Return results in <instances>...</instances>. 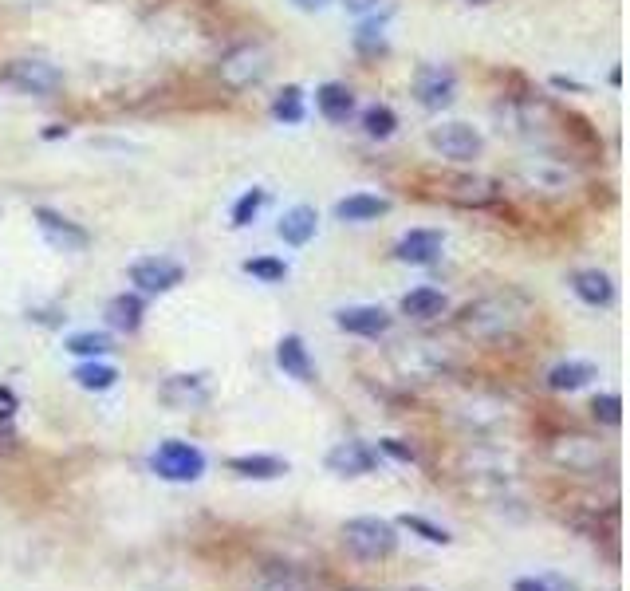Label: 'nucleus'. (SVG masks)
<instances>
[{"label": "nucleus", "mask_w": 630, "mask_h": 591, "mask_svg": "<svg viewBox=\"0 0 630 591\" xmlns=\"http://www.w3.org/2000/svg\"><path fill=\"white\" fill-rule=\"evenodd\" d=\"M158 398L170 410H197L209 402V383H205V375H170L158 387Z\"/></svg>", "instance_id": "nucleus-15"}, {"label": "nucleus", "mask_w": 630, "mask_h": 591, "mask_svg": "<svg viewBox=\"0 0 630 591\" xmlns=\"http://www.w3.org/2000/svg\"><path fill=\"white\" fill-rule=\"evenodd\" d=\"M394 363H398V371H402L406 379H441V375L453 371L449 351L438 347V343H406Z\"/></svg>", "instance_id": "nucleus-10"}, {"label": "nucleus", "mask_w": 630, "mask_h": 591, "mask_svg": "<svg viewBox=\"0 0 630 591\" xmlns=\"http://www.w3.org/2000/svg\"><path fill=\"white\" fill-rule=\"evenodd\" d=\"M150 469L158 477H166V481H197L205 473V454L197 446H189V442L170 438V442H162L150 454Z\"/></svg>", "instance_id": "nucleus-6"}, {"label": "nucleus", "mask_w": 630, "mask_h": 591, "mask_svg": "<svg viewBox=\"0 0 630 591\" xmlns=\"http://www.w3.org/2000/svg\"><path fill=\"white\" fill-rule=\"evenodd\" d=\"M398 127V115H394V107H386V103H375V107H367L363 111V131L367 138H390Z\"/></svg>", "instance_id": "nucleus-32"}, {"label": "nucleus", "mask_w": 630, "mask_h": 591, "mask_svg": "<svg viewBox=\"0 0 630 591\" xmlns=\"http://www.w3.org/2000/svg\"><path fill=\"white\" fill-rule=\"evenodd\" d=\"M378 450H382V454H390L394 461H406V465L414 461V450H410L402 438H382V442H378Z\"/></svg>", "instance_id": "nucleus-38"}, {"label": "nucleus", "mask_w": 630, "mask_h": 591, "mask_svg": "<svg viewBox=\"0 0 630 591\" xmlns=\"http://www.w3.org/2000/svg\"><path fill=\"white\" fill-rule=\"evenodd\" d=\"M256 591H308V584L296 572H268Z\"/></svg>", "instance_id": "nucleus-37"}, {"label": "nucleus", "mask_w": 630, "mask_h": 591, "mask_svg": "<svg viewBox=\"0 0 630 591\" xmlns=\"http://www.w3.org/2000/svg\"><path fill=\"white\" fill-rule=\"evenodd\" d=\"M276 367H280L288 379H296V383H315L312 355H308V347H304L300 335H284V339L276 343Z\"/></svg>", "instance_id": "nucleus-18"}, {"label": "nucleus", "mask_w": 630, "mask_h": 591, "mask_svg": "<svg viewBox=\"0 0 630 591\" xmlns=\"http://www.w3.org/2000/svg\"><path fill=\"white\" fill-rule=\"evenodd\" d=\"M445 308H449V300H445V292H438V288H414V292L402 296V312L410 320H438Z\"/></svg>", "instance_id": "nucleus-25"}, {"label": "nucleus", "mask_w": 630, "mask_h": 591, "mask_svg": "<svg viewBox=\"0 0 630 591\" xmlns=\"http://www.w3.org/2000/svg\"><path fill=\"white\" fill-rule=\"evenodd\" d=\"M438 197L453 201V205H465V209H485L501 197V186L493 178H481V174H449L438 182Z\"/></svg>", "instance_id": "nucleus-9"}, {"label": "nucleus", "mask_w": 630, "mask_h": 591, "mask_svg": "<svg viewBox=\"0 0 630 591\" xmlns=\"http://www.w3.org/2000/svg\"><path fill=\"white\" fill-rule=\"evenodd\" d=\"M315 225H319V213H315L312 205H292V209L280 217L276 233H280L284 245L300 249V245H308V241L315 237Z\"/></svg>", "instance_id": "nucleus-20"}, {"label": "nucleus", "mask_w": 630, "mask_h": 591, "mask_svg": "<svg viewBox=\"0 0 630 591\" xmlns=\"http://www.w3.org/2000/svg\"><path fill=\"white\" fill-rule=\"evenodd\" d=\"M355 591H367V588H355Z\"/></svg>", "instance_id": "nucleus-46"}, {"label": "nucleus", "mask_w": 630, "mask_h": 591, "mask_svg": "<svg viewBox=\"0 0 630 591\" xmlns=\"http://www.w3.org/2000/svg\"><path fill=\"white\" fill-rule=\"evenodd\" d=\"M398 525L410 528V532H418V536H422V540H430V544H449V540H453V536H449L445 528L434 525V521H426V517H410V513H406V517H402Z\"/></svg>", "instance_id": "nucleus-36"}, {"label": "nucleus", "mask_w": 630, "mask_h": 591, "mask_svg": "<svg viewBox=\"0 0 630 591\" xmlns=\"http://www.w3.org/2000/svg\"><path fill=\"white\" fill-rule=\"evenodd\" d=\"M355 52H359V56H367V60H378V56H386V52H390L382 20H367V24L355 32Z\"/></svg>", "instance_id": "nucleus-31"}, {"label": "nucleus", "mask_w": 630, "mask_h": 591, "mask_svg": "<svg viewBox=\"0 0 630 591\" xmlns=\"http://www.w3.org/2000/svg\"><path fill=\"white\" fill-rule=\"evenodd\" d=\"M264 201H268V194H264L260 186H252V190H245V194L237 197V205H233V225H237V229H245V225H252V221H256V213L264 209Z\"/></svg>", "instance_id": "nucleus-34"}, {"label": "nucleus", "mask_w": 630, "mask_h": 591, "mask_svg": "<svg viewBox=\"0 0 630 591\" xmlns=\"http://www.w3.org/2000/svg\"><path fill=\"white\" fill-rule=\"evenodd\" d=\"M548 458L567 473H599V465L607 461L603 442L587 438V434H556L548 442Z\"/></svg>", "instance_id": "nucleus-5"}, {"label": "nucleus", "mask_w": 630, "mask_h": 591, "mask_svg": "<svg viewBox=\"0 0 630 591\" xmlns=\"http://www.w3.org/2000/svg\"><path fill=\"white\" fill-rule=\"evenodd\" d=\"M512 591H552V584H548V580H536V576H520V580L512 584Z\"/></svg>", "instance_id": "nucleus-39"}, {"label": "nucleus", "mask_w": 630, "mask_h": 591, "mask_svg": "<svg viewBox=\"0 0 630 591\" xmlns=\"http://www.w3.org/2000/svg\"><path fill=\"white\" fill-rule=\"evenodd\" d=\"M272 119L276 123H284V127H296V123H304V91L292 83V87H284L276 99H272Z\"/></svg>", "instance_id": "nucleus-30"}, {"label": "nucleus", "mask_w": 630, "mask_h": 591, "mask_svg": "<svg viewBox=\"0 0 630 591\" xmlns=\"http://www.w3.org/2000/svg\"><path fill=\"white\" fill-rule=\"evenodd\" d=\"M461 473L473 481V485H489V489H504L508 481H516V473H520V461L512 458V454H504V450H473V454H465V465H461Z\"/></svg>", "instance_id": "nucleus-7"}, {"label": "nucleus", "mask_w": 630, "mask_h": 591, "mask_svg": "<svg viewBox=\"0 0 630 591\" xmlns=\"http://www.w3.org/2000/svg\"><path fill=\"white\" fill-rule=\"evenodd\" d=\"M591 414H595V422H603V426H619V422H623V398H619V394H595V398H591Z\"/></svg>", "instance_id": "nucleus-35"}, {"label": "nucleus", "mask_w": 630, "mask_h": 591, "mask_svg": "<svg viewBox=\"0 0 630 591\" xmlns=\"http://www.w3.org/2000/svg\"><path fill=\"white\" fill-rule=\"evenodd\" d=\"M63 134H67V127H60V123H56V127H48V131H44V138L52 142V138H63Z\"/></svg>", "instance_id": "nucleus-43"}, {"label": "nucleus", "mask_w": 630, "mask_h": 591, "mask_svg": "<svg viewBox=\"0 0 630 591\" xmlns=\"http://www.w3.org/2000/svg\"><path fill=\"white\" fill-rule=\"evenodd\" d=\"M186 280V268L170 257H142V261L130 264V284H138L142 292H170Z\"/></svg>", "instance_id": "nucleus-13"}, {"label": "nucleus", "mask_w": 630, "mask_h": 591, "mask_svg": "<svg viewBox=\"0 0 630 591\" xmlns=\"http://www.w3.org/2000/svg\"><path fill=\"white\" fill-rule=\"evenodd\" d=\"M461 422L473 426V430H493V426L504 422V402L485 398V394H473V398L465 402V410H461Z\"/></svg>", "instance_id": "nucleus-26"}, {"label": "nucleus", "mask_w": 630, "mask_h": 591, "mask_svg": "<svg viewBox=\"0 0 630 591\" xmlns=\"http://www.w3.org/2000/svg\"><path fill=\"white\" fill-rule=\"evenodd\" d=\"M296 8H304V12H319V8H327L331 0H292Z\"/></svg>", "instance_id": "nucleus-41"}, {"label": "nucleus", "mask_w": 630, "mask_h": 591, "mask_svg": "<svg viewBox=\"0 0 630 591\" xmlns=\"http://www.w3.org/2000/svg\"><path fill=\"white\" fill-rule=\"evenodd\" d=\"M233 473L249 477V481H272V477H284L288 473V461L272 458V454H245V458L229 461Z\"/></svg>", "instance_id": "nucleus-27"}, {"label": "nucleus", "mask_w": 630, "mask_h": 591, "mask_svg": "<svg viewBox=\"0 0 630 591\" xmlns=\"http://www.w3.org/2000/svg\"><path fill=\"white\" fill-rule=\"evenodd\" d=\"M315 107H319V115L327 119V123H347L351 115H355V95H351V87L347 83H323L319 91H315Z\"/></svg>", "instance_id": "nucleus-21"}, {"label": "nucleus", "mask_w": 630, "mask_h": 591, "mask_svg": "<svg viewBox=\"0 0 630 591\" xmlns=\"http://www.w3.org/2000/svg\"><path fill=\"white\" fill-rule=\"evenodd\" d=\"M268 67H272L268 48H260V44H237V48H229V52L221 56L217 75H221V83H225L229 91H249L256 83H264Z\"/></svg>", "instance_id": "nucleus-4"}, {"label": "nucleus", "mask_w": 630, "mask_h": 591, "mask_svg": "<svg viewBox=\"0 0 630 591\" xmlns=\"http://www.w3.org/2000/svg\"><path fill=\"white\" fill-rule=\"evenodd\" d=\"M390 213V197L382 194H351L335 205V217L339 221H351V225H363V221H378Z\"/></svg>", "instance_id": "nucleus-23"}, {"label": "nucleus", "mask_w": 630, "mask_h": 591, "mask_svg": "<svg viewBox=\"0 0 630 591\" xmlns=\"http://www.w3.org/2000/svg\"><path fill=\"white\" fill-rule=\"evenodd\" d=\"M552 87H560V91H579V83H575V79H564V75H556Z\"/></svg>", "instance_id": "nucleus-42"}, {"label": "nucleus", "mask_w": 630, "mask_h": 591, "mask_svg": "<svg viewBox=\"0 0 630 591\" xmlns=\"http://www.w3.org/2000/svg\"><path fill=\"white\" fill-rule=\"evenodd\" d=\"M453 95H457V75H453V67H445V64L418 67V75H414V99H418L426 111L449 107Z\"/></svg>", "instance_id": "nucleus-12"}, {"label": "nucleus", "mask_w": 630, "mask_h": 591, "mask_svg": "<svg viewBox=\"0 0 630 591\" xmlns=\"http://www.w3.org/2000/svg\"><path fill=\"white\" fill-rule=\"evenodd\" d=\"M343 8H347V12H355V16H363V12L378 8V0H343Z\"/></svg>", "instance_id": "nucleus-40"}, {"label": "nucleus", "mask_w": 630, "mask_h": 591, "mask_svg": "<svg viewBox=\"0 0 630 591\" xmlns=\"http://www.w3.org/2000/svg\"><path fill=\"white\" fill-rule=\"evenodd\" d=\"M343 544L359 560H386L398 548V532L382 517H355L343 525Z\"/></svg>", "instance_id": "nucleus-3"}, {"label": "nucleus", "mask_w": 630, "mask_h": 591, "mask_svg": "<svg viewBox=\"0 0 630 591\" xmlns=\"http://www.w3.org/2000/svg\"><path fill=\"white\" fill-rule=\"evenodd\" d=\"M327 469L339 473V477H363V473H375L378 469V454L367 442H339L327 454Z\"/></svg>", "instance_id": "nucleus-16"}, {"label": "nucleus", "mask_w": 630, "mask_h": 591, "mask_svg": "<svg viewBox=\"0 0 630 591\" xmlns=\"http://www.w3.org/2000/svg\"><path fill=\"white\" fill-rule=\"evenodd\" d=\"M142 316H146V304H142V296H111L107 300V324L115 331H123V335H134V331L142 328Z\"/></svg>", "instance_id": "nucleus-24"}, {"label": "nucleus", "mask_w": 630, "mask_h": 591, "mask_svg": "<svg viewBox=\"0 0 630 591\" xmlns=\"http://www.w3.org/2000/svg\"><path fill=\"white\" fill-rule=\"evenodd\" d=\"M71 379H75L83 391H111V387L119 383V371H115L111 363H95V359H87V363H79V367L71 371Z\"/></svg>", "instance_id": "nucleus-28"}, {"label": "nucleus", "mask_w": 630, "mask_h": 591, "mask_svg": "<svg viewBox=\"0 0 630 591\" xmlns=\"http://www.w3.org/2000/svg\"><path fill=\"white\" fill-rule=\"evenodd\" d=\"M571 292L591 308H607L615 300V280L599 268H579V272H571Z\"/></svg>", "instance_id": "nucleus-19"}, {"label": "nucleus", "mask_w": 630, "mask_h": 591, "mask_svg": "<svg viewBox=\"0 0 630 591\" xmlns=\"http://www.w3.org/2000/svg\"><path fill=\"white\" fill-rule=\"evenodd\" d=\"M469 4H489V0H469Z\"/></svg>", "instance_id": "nucleus-45"}, {"label": "nucleus", "mask_w": 630, "mask_h": 591, "mask_svg": "<svg viewBox=\"0 0 630 591\" xmlns=\"http://www.w3.org/2000/svg\"><path fill=\"white\" fill-rule=\"evenodd\" d=\"M528 320H532V300L516 288H504V292H489V296L465 304L457 316V331L477 343H501V339L520 335L528 328Z\"/></svg>", "instance_id": "nucleus-1"}, {"label": "nucleus", "mask_w": 630, "mask_h": 591, "mask_svg": "<svg viewBox=\"0 0 630 591\" xmlns=\"http://www.w3.org/2000/svg\"><path fill=\"white\" fill-rule=\"evenodd\" d=\"M71 355H83V359H99V355H107V351H115V339L107 335V331H75V335H67V343H63Z\"/></svg>", "instance_id": "nucleus-29"}, {"label": "nucleus", "mask_w": 630, "mask_h": 591, "mask_svg": "<svg viewBox=\"0 0 630 591\" xmlns=\"http://www.w3.org/2000/svg\"><path fill=\"white\" fill-rule=\"evenodd\" d=\"M441 245H445V237H441L438 229H410V233L394 245V257L402 264H434Z\"/></svg>", "instance_id": "nucleus-17"}, {"label": "nucleus", "mask_w": 630, "mask_h": 591, "mask_svg": "<svg viewBox=\"0 0 630 591\" xmlns=\"http://www.w3.org/2000/svg\"><path fill=\"white\" fill-rule=\"evenodd\" d=\"M36 229L44 233V241H48L56 253H83V249L91 245V233H87L79 221L63 217V213L48 209V205L36 209Z\"/></svg>", "instance_id": "nucleus-11"}, {"label": "nucleus", "mask_w": 630, "mask_h": 591, "mask_svg": "<svg viewBox=\"0 0 630 591\" xmlns=\"http://www.w3.org/2000/svg\"><path fill=\"white\" fill-rule=\"evenodd\" d=\"M8 4H44V0H8Z\"/></svg>", "instance_id": "nucleus-44"}, {"label": "nucleus", "mask_w": 630, "mask_h": 591, "mask_svg": "<svg viewBox=\"0 0 630 591\" xmlns=\"http://www.w3.org/2000/svg\"><path fill=\"white\" fill-rule=\"evenodd\" d=\"M591 379H599V367L587 363V359H564L548 371V387L556 394H571V391H583Z\"/></svg>", "instance_id": "nucleus-22"}, {"label": "nucleus", "mask_w": 630, "mask_h": 591, "mask_svg": "<svg viewBox=\"0 0 630 591\" xmlns=\"http://www.w3.org/2000/svg\"><path fill=\"white\" fill-rule=\"evenodd\" d=\"M0 83L20 91V95H36V99H48L63 87V71L52 60H40V56H20V60H8L0 67Z\"/></svg>", "instance_id": "nucleus-2"}, {"label": "nucleus", "mask_w": 630, "mask_h": 591, "mask_svg": "<svg viewBox=\"0 0 630 591\" xmlns=\"http://www.w3.org/2000/svg\"><path fill=\"white\" fill-rule=\"evenodd\" d=\"M245 272L260 284H284L288 280V264L276 261V257H252V261H245Z\"/></svg>", "instance_id": "nucleus-33"}, {"label": "nucleus", "mask_w": 630, "mask_h": 591, "mask_svg": "<svg viewBox=\"0 0 630 591\" xmlns=\"http://www.w3.org/2000/svg\"><path fill=\"white\" fill-rule=\"evenodd\" d=\"M335 324L347 335H359V339H378L390 331V316L378 308V304H355V308H339L335 312Z\"/></svg>", "instance_id": "nucleus-14"}, {"label": "nucleus", "mask_w": 630, "mask_h": 591, "mask_svg": "<svg viewBox=\"0 0 630 591\" xmlns=\"http://www.w3.org/2000/svg\"><path fill=\"white\" fill-rule=\"evenodd\" d=\"M430 146L438 150L441 158H449V162H473V158H481V150H485V138L477 134V127H469V123H438V127H430Z\"/></svg>", "instance_id": "nucleus-8"}]
</instances>
